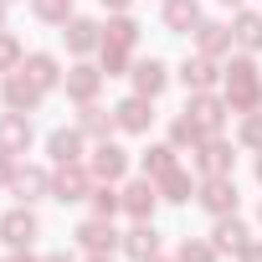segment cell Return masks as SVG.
I'll list each match as a JSON object with an SVG mask.
<instances>
[{
	"mask_svg": "<svg viewBox=\"0 0 262 262\" xmlns=\"http://www.w3.org/2000/svg\"><path fill=\"white\" fill-rule=\"evenodd\" d=\"M6 6H11V0H6Z\"/></svg>",
	"mask_w": 262,
	"mask_h": 262,
	"instance_id": "47",
	"label": "cell"
},
{
	"mask_svg": "<svg viewBox=\"0 0 262 262\" xmlns=\"http://www.w3.org/2000/svg\"><path fill=\"white\" fill-rule=\"evenodd\" d=\"M257 221H262V206H257Z\"/></svg>",
	"mask_w": 262,
	"mask_h": 262,
	"instance_id": "46",
	"label": "cell"
},
{
	"mask_svg": "<svg viewBox=\"0 0 262 262\" xmlns=\"http://www.w3.org/2000/svg\"><path fill=\"white\" fill-rule=\"evenodd\" d=\"M201 26V0H165V31L185 36Z\"/></svg>",
	"mask_w": 262,
	"mask_h": 262,
	"instance_id": "24",
	"label": "cell"
},
{
	"mask_svg": "<svg viewBox=\"0 0 262 262\" xmlns=\"http://www.w3.org/2000/svg\"><path fill=\"white\" fill-rule=\"evenodd\" d=\"M231 165H236V149H231V139H221V134H206V139L195 144V170H201V175H231Z\"/></svg>",
	"mask_w": 262,
	"mask_h": 262,
	"instance_id": "7",
	"label": "cell"
},
{
	"mask_svg": "<svg viewBox=\"0 0 262 262\" xmlns=\"http://www.w3.org/2000/svg\"><path fill=\"white\" fill-rule=\"evenodd\" d=\"M103 67H93V62H77V67H67V77H62V93L72 98V103H93L98 98V88H103Z\"/></svg>",
	"mask_w": 262,
	"mask_h": 262,
	"instance_id": "13",
	"label": "cell"
},
{
	"mask_svg": "<svg viewBox=\"0 0 262 262\" xmlns=\"http://www.w3.org/2000/svg\"><path fill=\"white\" fill-rule=\"evenodd\" d=\"M21 67H26V72H31V77H36L47 93H52V88H62V77H67V72H62V62H57L52 52H31Z\"/></svg>",
	"mask_w": 262,
	"mask_h": 262,
	"instance_id": "26",
	"label": "cell"
},
{
	"mask_svg": "<svg viewBox=\"0 0 262 262\" xmlns=\"http://www.w3.org/2000/svg\"><path fill=\"white\" fill-rule=\"evenodd\" d=\"M236 144L262 155V108H257V113H242V134H236Z\"/></svg>",
	"mask_w": 262,
	"mask_h": 262,
	"instance_id": "34",
	"label": "cell"
},
{
	"mask_svg": "<svg viewBox=\"0 0 262 262\" xmlns=\"http://www.w3.org/2000/svg\"><path fill=\"white\" fill-rule=\"evenodd\" d=\"M16 180V155H0V190H11Z\"/></svg>",
	"mask_w": 262,
	"mask_h": 262,
	"instance_id": "36",
	"label": "cell"
},
{
	"mask_svg": "<svg viewBox=\"0 0 262 262\" xmlns=\"http://www.w3.org/2000/svg\"><path fill=\"white\" fill-rule=\"evenodd\" d=\"M118 201H123V211L134 216V221H149L155 206H160V185H155L149 175H139V180H128V185L118 190Z\"/></svg>",
	"mask_w": 262,
	"mask_h": 262,
	"instance_id": "10",
	"label": "cell"
},
{
	"mask_svg": "<svg viewBox=\"0 0 262 262\" xmlns=\"http://www.w3.org/2000/svg\"><path fill=\"white\" fill-rule=\"evenodd\" d=\"M88 201H93V216H118V211H123V201H118V185H113V180H98Z\"/></svg>",
	"mask_w": 262,
	"mask_h": 262,
	"instance_id": "31",
	"label": "cell"
},
{
	"mask_svg": "<svg viewBox=\"0 0 262 262\" xmlns=\"http://www.w3.org/2000/svg\"><path fill=\"white\" fill-rule=\"evenodd\" d=\"M190 36H195V52L201 57H231V47H236L231 26H221V21H201Z\"/></svg>",
	"mask_w": 262,
	"mask_h": 262,
	"instance_id": "18",
	"label": "cell"
},
{
	"mask_svg": "<svg viewBox=\"0 0 262 262\" xmlns=\"http://www.w3.org/2000/svg\"><path fill=\"white\" fill-rule=\"evenodd\" d=\"M88 170H93L98 180H123V175H128V149H123V144H113V139H98V149H93Z\"/></svg>",
	"mask_w": 262,
	"mask_h": 262,
	"instance_id": "15",
	"label": "cell"
},
{
	"mask_svg": "<svg viewBox=\"0 0 262 262\" xmlns=\"http://www.w3.org/2000/svg\"><path fill=\"white\" fill-rule=\"evenodd\" d=\"M98 67H103L108 77H123L128 67H134V52H128V47H113V41H103V47H98Z\"/></svg>",
	"mask_w": 262,
	"mask_h": 262,
	"instance_id": "30",
	"label": "cell"
},
{
	"mask_svg": "<svg viewBox=\"0 0 262 262\" xmlns=\"http://www.w3.org/2000/svg\"><path fill=\"white\" fill-rule=\"evenodd\" d=\"M31 139H36L31 113H16V108L0 113V155H26V149H31Z\"/></svg>",
	"mask_w": 262,
	"mask_h": 262,
	"instance_id": "8",
	"label": "cell"
},
{
	"mask_svg": "<svg viewBox=\"0 0 262 262\" xmlns=\"http://www.w3.org/2000/svg\"><path fill=\"white\" fill-rule=\"evenodd\" d=\"M0 262H36L31 252H11V257H0Z\"/></svg>",
	"mask_w": 262,
	"mask_h": 262,
	"instance_id": "39",
	"label": "cell"
},
{
	"mask_svg": "<svg viewBox=\"0 0 262 262\" xmlns=\"http://www.w3.org/2000/svg\"><path fill=\"white\" fill-rule=\"evenodd\" d=\"M139 165H144L149 180H160V175H170V170L180 165V149H175V144H149V149L139 155Z\"/></svg>",
	"mask_w": 262,
	"mask_h": 262,
	"instance_id": "27",
	"label": "cell"
},
{
	"mask_svg": "<svg viewBox=\"0 0 262 262\" xmlns=\"http://www.w3.org/2000/svg\"><path fill=\"white\" fill-rule=\"evenodd\" d=\"M123 257H134V262H149V257H160V231H155V221H134L123 231V247H118Z\"/></svg>",
	"mask_w": 262,
	"mask_h": 262,
	"instance_id": "17",
	"label": "cell"
},
{
	"mask_svg": "<svg viewBox=\"0 0 262 262\" xmlns=\"http://www.w3.org/2000/svg\"><path fill=\"white\" fill-rule=\"evenodd\" d=\"M26 62V52H21V41L11 36V31H0V72H16Z\"/></svg>",
	"mask_w": 262,
	"mask_h": 262,
	"instance_id": "35",
	"label": "cell"
},
{
	"mask_svg": "<svg viewBox=\"0 0 262 262\" xmlns=\"http://www.w3.org/2000/svg\"><path fill=\"white\" fill-rule=\"evenodd\" d=\"M77 128L88 139H108L113 128H118V118H113V108H98V103H82V113H77Z\"/></svg>",
	"mask_w": 262,
	"mask_h": 262,
	"instance_id": "25",
	"label": "cell"
},
{
	"mask_svg": "<svg viewBox=\"0 0 262 262\" xmlns=\"http://www.w3.org/2000/svg\"><path fill=\"white\" fill-rule=\"evenodd\" d=\"M31 16L47 21V26H62L72 16V0H31Z\"/></svg>",
	"mask_w": 262,
	"mask_h": 262,
	"instance_id": "33",
	"label": "cell"
},
{
	"mask_svg": "<svg viewBox=\"0 0 262 262\" xmlns=\"http://www.w3.org/2000/svg\"><path fill=\"white\" fill-rule=\"evenodd\" d=\"M180 82H185V93H211L216 82H221V72H216V57H185L180 62Z\"/></svg>",
	"mask_w": 262,
	"mask_h": 262,
	"instance_id": "19",
	"label": "cell"
},
{
	"mask_svg": "<svg viewBox=\"0 0 262 262\" xmlns=\"http://www.w3.org/2000/svg\"><path fill=\"white\" fill-rule=\"evenodd\" d=\"M113 118H118V134H149V123H155V98L128 93L123 103H113Z\"/></svg>",
	"mask_w": 262,
	"mask_h": 262,
	"instance_id": "6",
	"label": "cell"
},
{
	"mask_svg": "<svg viewBox=\"0 0 262 262\" xmlns=\"http://www.w3.org/2000/svg\"><path fill=\"white\" fill-rule=\"evenodd\" d=\"M221 88H226V103L231 113H257L262 108V72H257V57H231L226 72H221Z\"/></svg>",
	"mask_w": 262,
	"mask_h": 262,
	"instance_id": "1",
	"label": "cell"
},
{
	"mask_svg": "<svg viewBox=\"0 0 262 262\" xmlns=\"http://www.w3.org/2000/svg\"><path fill=\"white\" fill-rule=\"evenodd\" d=\"M62 41H67V52L88 57V52L103 47V26H98L93 16H67V21H62Z\"/></svg>",
	"mask_w": 262,
	"mask_h": 262,
	"instance_id": "12",
	"label": "cell"
},
{
	"mask_svg": "<svg viewBox=\"0 0 262 262\" xmlns=\"http://www.w3.org/2000/svg\"><path fill=\"white\" fill-rule=\"evenodd\" d=\"M185 113L206 128V134H221V123H226V113H231V103H226V93L216 98V93H190V103H185Z\"/></svg>",
	"mask_w": 262,
	"mask_h": 262,
	"instance_id": "11",
	"label": "cell"
},
{
	"mask_svg": "<svg viewBox=\"0 0 262 262\" xmlns=\"http://www.w3.org/2000/svg\"><path fill=\"white\" fill-rule=\"evenodd\" d=\"M128 82H134V93H144V98H160L170 88V67L160 57H139L134 67H128Z\"/></svg>",
	"mask_w": 262,
	"mask_h": 262,
	"instance_id": "14",
	"label": "cell"
},
{
	"mask_svg": "<svg viewBox=\"0 0 262 262\" xmlns=\"http://www.w3.org/2000/svg\"><path fill=\"white\" fill-rule=\"evenodd\" d=\"M77 247L82 252H113V247H123V236L113 231V216H88V221H77Z\"/></svg>",
	"mask_w": 262,
	"mask_h": 262,
	"instance_id": "9",
	"label": "cell"
},
{
	"mask_svg": "<svg viewBox=\"0 0 262 262\" xmlns=\"http://www.w3.org/2000/svg\"><path fill=\"white\" fill-rule=\"evenodd\" d=\"M201 139H206V128H201L190 113H175V118H170V144H175V149H195Z\"/></svg>",
	"mask_w": 262,
	"mask_h": 262,
	"instance_id": "29",
	"label": "cell"
},
{
	"mask_svg": "<svg viewBox=\"0 0 262 262\" xmlns=\"http://www.w3.org/2000/svg\"><path fill=\"white\" fill-rule=\"evenodd\" d=\"M231 36H236V47H242L247 57H257V52H262V11H236Z\"/></svg>",
	"mask_w": 262,
	"mask_h": 262,
	"instance_id": "23",
	"label": "cell"
},
{
	"mask_svg": "<svg viewBox=\"0 0 262 262\" xmlns=\"http://www.w3.org/2000/svg\"><path fill=\"white\" fill-rule=\"evenodd\" d=\"M98 6H103V11H113V16H118V11H128V6H134V0H98Z\"/></svg>",
	"mask_w": 262,
	"mask_h": 262,
	"instance_id": "38",
	"label": "cell"
},
{
	"mask_svg": "<svg viewBox=\"0 0 262 262\" xmlns=\"http://www.w3.org/2000/svg\"><path fill=\"white\" fill-rule=\"evenodd\" d=\"M88 262H113V252H88Z\"/></svg>",
	"mask_w": 262,
	"mask_h": 262,
	"instance_id": "40",
	"label": "cell"
},
{
	"mask_svg": "<svg viewBox=\"0 0 262 262\" xmlns=\"http://www.w3.org/2000/svg\"><path fill=\"white\" fill-rule=\"evenodd\" d=\"M41 262H72V257H67V252H52V257H41Z\"/></svg>",
	"mask_w": 262,
	"mask_h": 262,
	"instance_id": "41",
	"label": "cell"
},
{
	"mask_svg": "<svg viewBox=\"0 0 262 262\" xmlns=\"http://www.w3.org/2000/svg\"><path fill=\"white\" fill-rule=\"evenodd\" d=\"M236 262H262V242H257V236H252V242H247V247H242V252H236Z\"/></svg>",
	"mask_w": 262,
	"mask_h": 262,
	"instance_id": "37",
	"label": "cell"
},
{
	"mask_svg": "<svg viewBox=\"0 0 262 262\" xmlns=\"http://www.w3.org/2000/svg\"><path fill=\"white\" fill-rule=\"evenodd\" d=\"M195 201H201L211 216H236V206H242V195H236V180H231V175H201Z\"/></svg>",
	"mask_w": 262,
	"mask_h": 262,
	"instance_id": "5",
	"label": "cell"
},
{
	"mask_svg": "<svg viewBox=\"0 0 262 262\" xmlns=\"http://www.w3.org/2000/svg\"><path fill=\"white\" fill-rule=\"evenodd\" d=\"M0 31H6V0H0Z\"/></svg>",
	"mask_w": 262,
	"mask_h": 262,
	"instance_id": "42",
	"label": "cell"
},
{
	"mask_svg": "<svg viewBox=\"0 0 262 262\" xmlns=\"http://www.w3.org/2000/svg\"><path fill=\"white\" fill-rule=\"evenodd\" d=\"M103 41H113V47H128V52H134V47H139V21L128 16V11H118V16L103 26Z\"/></svg>",
	"mask_w": 262,
	"mask_h": 262,
	"instance_id": "28",
	"label": "cell"
},
{
	"mask_svg": "<svg viewBox=\"0 0 262 262\" xmlns=\"http://www.w3.org/2000/svg\"><path fill=\"white\" fill-rule=\"evenodd\" d=\"M175 257H180V262H216L221 252H216V242H206V236H185Z\"/></svg>",
	"mask_w": 262,
	"mask_h": 262,
	"instance_id": "32",
	"label": "cell"
},
{
	"mask_svg": "<svg viewBox=\"0 0 262 262\" xmlns=\"http://www.w3.org/2000/svg\"><path fill=\"white\" fill-rule=\"evenodd\" d=\"M221 6H236V11H242V0H221Z\"/></svg>",
	"mask_w": 262,
	"mask_h": 262,
	"instance_id": "45",
	"label": "cell"
},
{
	"mask_svg": "<svg viewBox=\"0 0 262 262\" xmlns=\"http://www.w3.org/2000/svg\"><path fill=\"white\" fill-rule=\"evenodd\" d=\"M11 195H16L21 206H31V201L52 195V170H41V165H16V180H11Z\"/></svg>",
	"mask_w": 262,
	"mask_h": 262,
	"instance_id": "16",
	"label": "cell"
},
{
	"mask_svg": "<svg viewBox=\"0 0 262 262\" xmlns=\"http://www.w3.org/2000/svg\"><path fill=\"white\" fill-rule=\"evenodd\" d=\"M155 185H160V201H170V206H190V201H195V190H201V180H195L185 165H175V170H170V175H160Z\"/></svg>",
	"mask_w": 262,
	"mask_h": 262,
	"instance_id": "20",
	"label": "cell"
},
{
	"mask_svg": "<svg viewBox=\"0 0 262 262\" xmlns=\"http://www.w3.org/2000/svg\"><path fill=\"white\" fill-rule=\"evenodd\" d=\"M149 262H180V257H149Z\"/></svg>",
	"mask_w": 262,
	"mask_h": 262,
	"instance_id": "44",
	"label": "cell"
},
{
	"mask_svg": "<svg viewBox=\"0 0 262 262\" xmlns=\"http://www.w3.org/2000/svg\"><path fill=\"white\" fill-rule=\"evenodd\" d=\"M93 185H98V175L88 170V160H72V165H57V170H52V201H62V206L88 201Z\"/></svg>",
	"mask_w": 262,
	"mask_h": 262,
	"instance_id": "2",
	"label": "cell"
},
{
	"mask_svg": "<svg viewBox=\"0 0 262 262\" xmlns=\"http://www.w3.org/2000/svg\"><path fill=\"white\" fill-rule=\"evenodd\" d=\"M0 93H6V108H16V113H36L41 108V98H47V88L26 72V67H16V72H6V82H0Z\"/></svg>",
	"mask_w": 262,
	"mask_h": 262,
	"instance_id": "4",
	"label": "cell"
},
{
	"mask_svg": "<svg viewBox=\"0 0 262 262\" xmlns=\"http://www.w3.org/2000/svg\"><path fill=\"white\" fill-rule=\"evenodd\" d=\"M257 185H262V155H257Z\"/></svg>",
	"mask_w": 262,
	"mask_h": 262,
	"instance_id": "43",
	"label": "cell"
},
{
	"mask_svg": "<svg viewBox=\"0 0 262 262\" xmlns=\"http://www.w3.org/2000/svg\"><path fill=\"white\" fill-rule=\"evenodd\" d=\"M36 236H41V221H36V211H31V206H21V201H16L6 216H0V242H6L11 252H26Z\"/></svg>",
	"mask_w": 262,
	"mask_h": 262,
	"instance_id": "3",
	"label": "cell"
},
{
	"mask_svg": "<svg viewBox=\"0 0 262 262\" xmlns=\"http://www.w3.org/2000/svg\"><path fill=\"white\" fill-rule=\"evenodd\" d=\"M82 128L72 123V128H52L47 134V155H52V165H72V160H82Z\"/></svg>",
	"mask_w": 262,
	"mask_h": 262,
	"instance_id": "21",
	"label": "cell"
},
{
	"mask_svg": "<svg viewBox=\"0 0 262 262\" xmlns=\"http://www.w3.org/2000/svg\"><path fill=\"white\" fill-rule=\"evenodd\" d=\"M211 242H216V252H242V247L252 242V231H247V221H242V216H216Z\"/></svg>",
	"mask_w": 262,
	"mask_h": 262,
	"instance_id": "22",
	"label": "cell"
}]
</instances>
